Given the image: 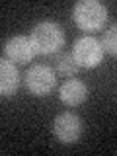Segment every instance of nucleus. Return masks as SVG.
I'll return each mask as SVG.
<instances>
[{"instance_id": "nucleus-1", "label": "nucleus", "mask_w": 117, "mask_h": 156, "mask_svg": "<svg viewBox=\"0 0 117 156\" xmlns=\"http://www.w3.org/2000/svg\"><path fill=\"white\" fill-rule=\"evenodd\" d=\"M31 41L37 53L51 55L65 45V33H62L61 26L55 22H39L31 31Z\"/></svg>"}, {"instance_id": "nucleus-2", "label": "nucleus", "mask_w": 117, "mask_h": 156, "mask_svg": "<svg viewBox=\"0 0 117 156\" xmlns=\"http://www.w3.org/2000/svg\"><path fill=\"white\" fill-rule=\"evenodd\" d=\"M74 22L84 31H98L107 20V8L98 0H82L74 6Z\"/></svg>"}, {"instance_id": "nucleus-3", "label": "nucleus", "mask_w": 117, "mask_h": 156, "mask_svg": "<svg viewBox=\"0 0 117 156\" xmlns=\"http://www.w3.org/2000/svg\"><path fill=\"white\" fill-rule=\"evenodd\" d=\"M72 57H74L78 66L92 68V66H98L101 62V58H104V49H101V43L98 41L96 37L84 35V37L76 39L74 49H72Z\"/></svg>"}, {"instance_id": "nucleus-4", "label": "nucleus", "mask_w": 117, "mask_h": 156, "mask_svg": "<svg viewBox=\"0 0 117 156\" xmlns=\"http://www.w3.org/2000/svg\"><path fill=\"white\" fill-rule=\"evenodd\" d=\"M57 76L55 70L47 65H33L26 72V86L33 96H47L55 88Z\"/></svg>"}, {"instance_id": "nucleus-5", "label": "nucleus", "mask_w": 117, "mask_h": 156, "mask_svg": "<svg viewBox=\"0 0 117 156\" xmlns=\"http://www.w3.org/2000/svg\"><path fill=\"white\" fill-rule=\"evenodd\" d=\"M53 133L61 143H76L82 135V119L70 111L58 113L55 117V123H53Z\"/></svg>"}, {"instance_id": "nucleus-6", "label": "nucleus", "mask_w": 117, "mask_h": 156, "mask_svg": "<svg viewBox=\"0 0 117 156\" xmlns=\"http://www.w3.org/2000/svg\"><path fill=\"white\" fill-rule=\"evenodd\" d=\"M4 51L14 62H29L37 55V49L33 45L31 37H26V35L10 37L6 41V45H4Z\"/></svg>"}, {"instance_id": "nucleus-7", "label": "nucleus", "mask_w": 117, "mask_h": 156, "mask_svg": "<svg viewBox=\"0 0 117 156\" xmlns=\"http://www.w3.org/2000/svg\"><path fill=\"white\" fill-rule=\"evenodd\" d=\"M58 98H61V101L66 104V105H78L88 98V88L82 80L70 78V80L62 82L61 90H58Z\"/></svg>"}, {"instance_id": "nucleus-8", "label": "nucleus", "mask_w": 117, "mask_h": 156, "mask_svg": "<svg viewBox=\"0 0 117 156\" xmlns=\"http://www.w3.org/2000/svg\"><path fill=\"white\" fill-rule=\"evenodd\" d=\"M20 86V72L14 62L0 58V96H12Z\"/></svg>"}, {"instance_id": "nucleus-9", "label": "nucleus", "mask_w": 117, "mask_h": 156, "mask_svg": "<svg viewBox=\"0 0 117 156\" xmlns=\"http://www.w3.org/2000/svg\"><path fill=\"white\" fill-rule=\"evenodd\" d=\"M55 66H57V70L61 72V74H66V76H72L78 70V65H76L74 57H72V53H66V51L57 53Z\"/></svg>"}, {"instance_id": "nucleus-10", "label": "nucleus", "mask_w": 117, "mask_h": 156, "mask_svg": "<svg viewBox=\"0 0 117 156\" xmlns=\"http://www.w3.org/2000/svg\"><path fill=\"white\" fill-rule=\"evenodd\" d=\"M117 27L115 26H111L109 29H107V31L104 33V39H101V49H104V51H107L109 53V55H115L117 53Z\"/></svg>"}]
</instances>
